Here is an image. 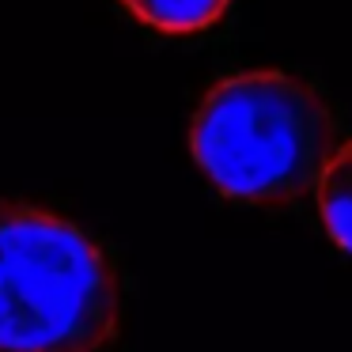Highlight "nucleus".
<instances>
[{"mask_svg":"<svg viewBox=\"0 0 352 352\" xmlns=\"http://www.w3.org/2000/svg\"><path fill=\"white\" fill-rule=\"evenodd\" d=\"M190 148L223 197L284 205L318 186L333 155V118L322 95L288 72H239L201 99Z\"/></svg>","mask_w":352,"mask_h":352,"instance_id":"obj_2","label":"nucleus"},{"mask_svg":"<svg viewBox=\"0 0 352 352\" xmlns=\"http://www.w3.org/2000/svg\"><path fill=\"white\" fill-rule=\"evenodd\" d=\"M140 23L163 34H197L220 23L231 0H122Z\"/></svg>","mask_w":352,"mask_h":352,"instance_id":"obj_4","label":"nucleus"},{"mask_svg":"<svg viewBox=\"0 0 352 352\" xmlns=\"http://www.w3.org/2000/svg\"><path fill=\"white\" fill-rule=\"evenodd\" d=\"M118 303V269L84 228L0 201V352H99Z\"/></svg>","mask_w":352,"mask_h":352,"instance_id":"obj_1","label":"nucleus"},{"mask_svg":"<svg viewBox=\"0 0 352 352\" xmlns=\"http://www.w3.org/2000/svg\"><path fill=\"white\" fill-rule=\"evenodd\" d=\"M314 190H318V212L329 239L344 254H352V140L333 148Z\"/></svg>","mask_w":352,"mask_h":352,"instance_id":"obj_3","label":"nucleus"}]
</instances>
